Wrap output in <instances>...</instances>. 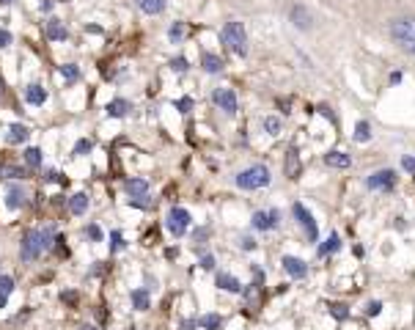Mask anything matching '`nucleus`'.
<instances>
[{
  "label": "nucleus",
  "mask_w": 415,
  "mask_h": 330,
  "mask_svg": "<svg viewBox=\"0 0 415 330\" xmlns=\"http://www.w3.org/2000/svg\"><path fill=\"white\" fill-rule=\"evenodd\" d=\"M366 185H369L371 190H385V193H388V190H393V187H396V174H393V171H388V168L377 171V174H371L369 179H366Z\"/></svg>",
  "instance_id": "7"
},
{
  "label": "nucleus",
  "mask_w": 415,
  "mask_h": 330,
  "mask_svg": "<svg viewBox=\"0 0 415 330\" xmlns=\"http://www.w3.org/2000/svg\"><path fill=\"white\" fill-rule=\"evenodd\" d=\"M242 248H245V251H253V248H256V239H253V237H242Z\"/></svg>",
  "instance_id": "44"
},
{
  "label": "nucleus",
  "mask_w": 415,
  "mask_h": 330,
  "mask_svg": "<svg viewBox=\"0 0 415 330\" xmlns=\"http://www.w3.org/2000/svg\"><path fill=\"white\" fill-rule=\"evenodd\" d=\"M280 264H283V270L291 275V278H305L308 275V264L302 262V259H297V256H283Z\"/></svg>",
  "instance_id": "9"
},
{
  "label": "nucleus",
  "mask_w": 415,
  "mask_h": 330,
  "mask_svg": "<svg viewBox=\"0 0 415 330\" xmlns=\"http://www.w3.org/2000/svg\"><path fill=\"white\" fill-rule=\"evenodd\" d=\"M25 162L31 165V168H39V165H42V151L39 149H25Z\"/></svg>",
  "instance_id": "32"
},
{
  "label": "nucleus",
  "mask_w": 415,
  "mask_h": 330,
  "mask_svg": "<svg viewBox=\"0 0 415 330\" xmlns=\"http://www.w3.org/2000/svg\"><path fill=\"white\" fill-rule=\"evenodd\" d=\"M28 135H31V129H28L25 124H11L6 140H9V143H22V140H28Z\"/></svg>",
  "instance_id": "19"
},
{
  "label": "nucleus",
  "mask_w": 415,
  "mask_h": 330,
  "mask_svg": "<svg viewBox=\"0 0 415 330\" xmlns=\"http://www.w3.org/2000/svg\"><path fill=\"white\" fill-rule=\"evenodd\" d=\"M168 39H171V41H182V39H184V22H176V25H171V31H168Z\"/></svg>",
  "instance_id": "33"
},
{
  "label": "nucleus",
  "mask_w": 415,
  "mask_h": 330,
  "mask_svg": "<svg viewBox=\"0 0 415 330\" xmlns=\"http://www.w3.org/2000/svg\"><path fill=\"white\" fill-rule=\"evenodd\" d=\"M283 171H286V176H289V179H300V174H302V162H300V154H297V149H289V151H286Z\"/></svg>",
  "instance_id": "11"
},
{
  "label": "nucleus",
  "mask_w": 415,
  "mask_h": 330,
  "mask_svg": "<svg viewBox=\"0 0 415 330\" xmlns=\"http://www.w3.org/2000/svg\"><path fill=\"white\" fill-rule=\"evenodd\" d=\"M198 325H201L203 330H220L223 327V316L220 314H203L201 319H198Z\"/></svg>",
  "instance_id": "24"
},
{
  "label": "nucleus",
  "mask_w": 415,
  "mask_h": 330,
  "mask_svg": "<svg viewBox=\"0 0 415 330\" xmlns=\"http://www.w3.org/2000/svg\"><path fill=\"white\" fill-rule=\"evenodd\" d=\"M0 94H3V80H0Z\"/></svg>",
  "instance_id": "51"
},
{
  "label": "nucleus",
  "mask_w": 415,
  "mask_h": 330,
  "mask_svg": "<svg viewBox=\"0 0 415 330\" xmlns=\"http://www.w3.org/2000/svg\"><path fill=\"white\" fill-rule=\"evenodd\" d=\"M127 110H130V102H127V99H113V102L108 105V116H113V119H124Z\"/></svg>",
  "instance_id": "23"
},
{
  "label": "nucleus",
  "mask_w": 415,
  "mask_h": 330,
  "mask_svg": "<svg viewBox=\"0 0 415 330\" xmlns=\"http://www.w3.org/2000/svg\"><path fill=\"white\" fill-rule=\"evenodd\" d=\"M201 267H203V270H212V267H215V259H212V256H203V259H201Z\"/></svg>",
  "instance_id": "45"
},
{
  "label": "nucleus",
  "mask_w": 415,
  "mask_h": 330,
  "mask_svg": "<svg viewBox=\"0 0 415 330\" xmlns=\"http://www.w3.org/2000/svg\"><path fill=\"white\" fill-rule=\"evenodd\" d=\"M6 206H9V209L25 206V190H22L20 185H9V190H6Z\"/></svg>",
  "instance_id": "14"
},
{
  "label": "nucleus",
  "mask_w": 415,
  "mask_h": 330,
  "mask_svg": "<svg viewBox=\"0 0 415 330\" xmlns=\"http://www.w3.org/2000/svg\"><path fill=\"white\" fill-rule=\"evenodd\" d=\"M289 20L294 22V28H300V31H308V28H311V14H308V9L300 6V3H294L289 9Z\"/></svg>",
  "instance_id": "10"
},
{
  "label": "nucleus",
  "mask_w": 415,
  "mask_h": 330,
  "mask_svg": "<svg viewBox=\"0 0 415 330\" xmlns=\"http://www.w3.org/2000/svg\"><path fill=\"white\" fill-rule=\"evenodd\" d=\"M39 253H42V231L31 228V231L22 234L20 256H22V262H33V259H39Z\"/></svg>",
  "instance_id": "4"
},
{
  "label": "nucleus",
  "mask_w": 415,
  "mask_h": 330,
  "mask_svg": "<svg viewBox=\"0 0 415 330\" xmlns=\"http://www.w3.org/2000/svg\"><path fill=\"white\" fill-rule=\"evenodd\" d=\"M85 209H88V196H85V193H74V196L69 198V212H72V215H83Z\"/></svg>",
  "instance_id": "22"
},
{
  "label": "nucleus",
  "mask_w": 415,
  "mask_h": 330,
  "mask_svg": "<svg viewBox=\"0 0 415 330\" xmlns=\"http://www.w3.org/2000/svg\"><path fill=\"white\" fill-rule=\"evenodd\" d=\"M390 82H393V86H396V82H401V72H393V74H390Z\"/></svg>",
  "instance_id": "48"
},
{
  "label": "nucleus",
  "mask_w": 415,
  "mask_h": 330,
  "mask_svg": "<svg viewBox=\"0 0 415 330\" xmlns=\"http://www.w3.org/2000/svg\"><path fill=\"white\" fill-rule=\"evenodd\" d=\"M401 168L410 171V174H415V154L412 157H401Z\"/></svg>",
  "instance_id": "40"
},
{
  "label": "nucleus",
  "mask_w": 415,
  "mask_h": 330,
  "mask_svg": "<svg viewBox=\"0 0 415 330\" xmlns=\"http://www.w3.org/2000/svg\"><path fill=\"white\" fill-rule=\"evenodd\" d=\"M52 245H55V228L47 226L44 231H42V251H50Z\"/></svg>",
  "instance_id": "31"
},
{
  "label": "nucleus",
  "mask_w": 415,
  "mask_h": 330,
  "mask_svg": "<svg viewBox=\"0 0 415 330\" xmlns=\"http://www.w3.org/2000/svg\"><path fill=\"white\" fill-rule=\"evenodd\" d=\"M61 300L69 305H77V292H61Z\"/></svg>",
  "instance_id": "41"
},
{
  "label": "nucleus",
  "mask_w": 415,
  "mask_h": 330,
  "mask_svg": "<svg viewBox=\"0 0 415 330\" xmlns=\"http://www.w3.org/2000/svg\"><path fill=\"white\" fill-rule=\"evenodd\" d=\"M85 234H88V237L93 239V242H102V228H99L96 223H91V226L85 228Z\"/></svg>",
  "instance_id": "38"
},
{
  "label": "nucleus",
  "mask_w": 415,
  "mask_h": 330,
  "mask_svg": "<svg viewBox=\"0 0 415 330\" xmlns=\"http://www.w3.org/2000/svg\"><path fill=\"white\" fill-rule=\"evenodd\" d=\"M291 215L297 217V223H300V228L308 234V239L317 242V239H319V228H317V220H314L311 212H308L302 204H294V206H291Z\"/></svg>",
  "instance_id": "5"
},
{
  "label": "nucleus",
  "mask_w": 415,
  "mask_h": 330,
  "mask_svg": "<svg viewBox=\"0 0 415 330\" xmlns=\"http://www.w3.org/2000/svg\"><path fill=\"white\" fill-rule=\"evenodd\" d=\"M124 187H127V193H130L132 198H146L149 196V182L146 179H130Z\"/></svg>",
  "instance_id": "17"
},
{
  "label": "nucleus",
  "mask_w": 415,
  "mask_h": 330,
  "mask_svg": "<svg viewBox=\"0 0 415 330\" xmlns=\"http://www.w3.org/2000/svg\"><path fill=\"white\" fill-rule=\"evenodd\" d=\"M220 39L229 47L234 55H245L248 52V33H245L242 22H226L223 31H220Z\"/></svg>",
  "instance_id": "1"
},
{
  "label": "nucleus",
  "mask_w": 415,
  "mask_h": 330,
  "mask_svg": "<svg viewBox=\"0 0 415 330\" xmlns=\"http://www.w3.org/2000/svg\"><path fill=\"white\" fill-rule=\"evenodd\" d=\"M327 311H330V314L336 316L338 322L349 319V311H347V305H344V303H330V305H327Z\"/></svg>",
  "instance_id": "30"
},
{
  "label": "nucleus",
  "mask_w": 415,
  "mask_h": 330,
  "mask_svg": "<svg viewBox=\"0 0 415 330\" xmlns=\"http://www.w3.org/2000/svg\"><path fill=\"white\" fill-rule=\"evenodd\" d=\"M11 289H14V278H11V275H0V294H6V297H9Z\"/></svg>",
  "instance_id": "35"
},
{
  "label": "nucleus",
  "mask_w": 415,
  "mask_h": 330,
  "mask_svg": "<svg viewBox=\"0 0 415 330\" xmlns=\"http://www.w3.org/2000/svg\"><path fill=\"white\" fill-rule=\"evenodd\" d=\"M6 300H9V297H6V294H0V308H6Z\"/></svg>",
  "instance_id": "49"
},
{
  "label": "nucleus",
  "mask_w": 415,
  "mask_h": 330,
  "mask_svg": "<svg viewBox=\"0 0 415 330\" xmlns=\"http://www.w3.org/2000/svg\"><path fill=\"white\" fill-rule=\"evenodd\" d=\"M195 325H198L195 319H187V322H184V330H195Z\"/></svg>",
  "instance_id": "47"
},
{
  "label": "nucleus",
  "mask_w": 415,
  "mask_h": 330,
  "mask_svg": "<svg viewBox=\"0 0 415 330\" xmlns=\"http://www.w3.org/2000/svg\"><path fill=\"white\" fill-rule=\"evenodd\" d=\"M52 9V0H42V3H39V11H50Z\"/></svg>",
  "instance_id": "46"
},
{
  "label": "nucleus",
  "mask_w": 415,
  "mask_h": 330,
  "mask_svg": "<svg viewBox=\"0 0 415 330\" xmlns=\"http://www.w3.org/2000/svg\"><path fill=\"white\" fill-rule=\"evenodd\" d=\"M173 72H187V58H173Z\"/></svg>",
  "instance_id": "39"
},
{
  "label": "nucleus",
  "mask_w": 415,
  "mask_h": 330,
  "mask_svg": "<svg viewBox=\"0 0 415 330\" xmlns=\"http://www.w3.org/2000/svg\"><path fill=\"white\" fill-rule=\"evenodd\" d=\"M121 248H124V237H121V231H113L110 234V253L121 251Z\"/></svg>",
  "instance_id": "36"
},
{
  "label": "nucleus",
  "mask_w": 415,
  "mask_h": 330,
  "mask_svg": "<svg viewBox=\"0 0 415 330\" xmlns=\"http://www.w3.org/2000/svg\"><path fill=\"white\" fill-rule=\"evenodd\" d=\"M369 138H371V127H369V121H358V127H355V140L366 143Z\"/></svg>",
  "instance_id": "29"
},
{
  "label": "nucleus",
  "mask_w": 415,
  "mask_h": 330,
  "mask_svg": "<svg viewBox=\"0 0 415 330\" xmlns=\"http://www.w3.org/2000/svg\"><path fill=\"white\" fill-rule=\"evenodd\" d=\"M278 226V212H256L253 215V228L259 231H270Z\"/></svg>",
  "instance_id": "12"
},
{
  "label": "nucleus",
  "mask_w": 415,
  "mask_h": 330,
  "mask_svg": "<svg viewBox=\"0 0 415 330\" xmlns=\"http://www.w3.org/2000/svg\"><path fill=\"white\" fill-rule=\"evenodd\" d=\"M201 66L206 69L209 74H218L220 69L226 66V63H223V58H220V55H215V52H203V58H201Z\"/></svg>",
  "instance_id": "16"
},
{
  "label": "nucleus",
  "mask_w": 415,
  "mask_h": 330,
  "mask_svg": "<svg viewBox=\"0 0 415 330\" xmlns=\"http://www.w3.org/2000/svg\"><path fill=\"white\" fill-rule=\"evenodd\" d=\"M132 305H135L138 311H146L149 308V292H146V289H135V292H132Z\"/></svg>",
  "instance_id": "25"
},
{
  "label": "nucleus",
  "mask_w": 415,
  "mask_h": 330,
  "mask_svg": "<svg viewBox=\"0 0 415 330\" xmlns=\"http://www.w3.org/2000/svg\"><path fill=\"white\" fill-rule=\"evenodd\" d=\"M173 108L179 110V113H190V108H192V99L190 97H182L179 102H173Z\"/></svg>",
  "instance_id": "37"
},
{
  "label": "nucleus",
  "mask_w": 415,
  "mask_h": 330,
  "mask_svg": "<svg viewBox=\"0 0 415 330\" xmlns=\"http://www.w3.org/2000/svg\"><path fill=\"white\" fill-rule=\"evenodd\" d=\"M212 99H215V105H218L220 110H226L229 116L237 113V94H234L231 88H218V91L212 94Z\"/></svg>",
  "instance_id": "8"
},
{
  "label": "nucleus",
  "mask_w": 415,
  "mask_h": 330,
  "mask_svg": "<svg viewBox=\"0 0 415 330\" xmlns=\"http://www.w3.org/2000/svg\"><path fill=\"white\" fill-rule=\"evenodd\" d=\"M138 3V9L143 11V14H162L165 11V0H135Z\"/></svg>",
  "instance_id": "21"
},
{
  "label": "nucleus",
  "mask_w": 415,
  "mask_h": 330,
  "mask_svg": "<svg viewBox=\"0 0 415 330\" xmlns=\"http://www.w3.org/2000/svg\"><path fill=\"white\" fill-rule=\"evenodd\" d=\"M61 77L66 82H77L80 80V69L74 66V63H63V66H61Z\"/></svg>",
  "instance_id": "27"
},
{
  "label": "nucleus",
  "mask_w": 415,
  "mask_h": 330,
  "mask_svg": "<svg viewBox=\"0 0 415 330\" xmlns=\"http://www.w3.org/2000/svg\"><path fill=\"white\" fill-rule=\"evenodd\" d=\"M390 36H393L396 44H407V41H415V17H399V20L390 22Z\"/></svg>",
  "instance_id": "3"
},
{
  "label": "nucleus",
  "mask_w": 415,
  "mask_h": 330,
  "mask_svg": "<svg viewBox=\"0 0 415 330\" xmlns=\"http://www.w3.org/2000/svg\"><path fill=\"white\" fill-rule=\"evenodd\" d=\"M11 3V0H0V6H9Z\"/></svg>",
  "instance_id": "50"
},
{
  "label": "nucleus",
  "mask_w": 415,
  "mask_h": 330,
  "mask_svg": "<svg viewBox=\"0 0 415 330\" xmlns=\"http://www.w3.org/2000/svg\"><path fill=\"white\" fill-rule=\"evenodd\" d=\"M338 248H341V239H338V234H330V237L325 239V245L319 248V256H327V253H336Z\"/></svg>",
  "instance_id": "26"
},
{
  "label": "nucleus",
  "mask_w": 415,
  "mask_h": 330,
  "mask_svg": "<svg viewBox=\"0 0 415 330\" xmlns=\"http://www.w3.org/2000/svg\"><path fill=\"white\" fill-rule=\"evenodd\" d=\"M44 36L50 41H66L69 31H66V25H63L61 20H50V22H47V28H44Z\"/></svg>",
  "instance_id": "13"
},
{
  "label": "nucleus",
  "mask_w": 415,
  "mask_h": 330,
  "mask_svg": "<svg viewBox=\"0 0 415 330\" xmlns=\"http://www.w3.org/2000/svg\"><path fill=\"white\" fill-rule=\"evenodd\" d=\"M9 44H11V33L0 28V50H3V47H9Z\"/></svg>",
  "instance_id": "43"
},
{
  "label": "nucleus",
  "mask_w": 415,
  "mask_h": 330,
  "mask_svg": "<svg viewBox=\"0 0 415 330\" xmlns=\"http://www.w3.org/2000/svg\"><path fill=\"white\" fill-rule=\"evenodd\" d=\"M218 286L223 289V292H231V294H239V292H242V284H239L234 275H229V273H220V275H218Z\"/></svg>",
  "instance_id": "18"
},
{
  "label": "nucleus",
  "mask_w": 415,
  "mask_h": 330,
  "mask_svg": "<svg viewBox=\"0 0 415 330\" xmlns=\"http://www.w3.org/2000/svg\"><path fill=\"white\" fill-rule=\"evenodd\" d=\"M366 314H369V316H379V314H382V303H369Z\"/></svg>",
  "instance_id": "42"
},
{
  "label": "nucleus",
  "mask_w": 415,
  "mask_h": 330,
  "mask_svg": "<svg viewBox=\"0 0 415 330\" xmlns=\"http://www.w3.org/2000/svg\"><path fill=\"white\" fill-rule=\"evenodd\" d=\"M91 149H93V140H91V138H80L77 143H74L72 154H74V157H83V154H88Z\"/></svg>",
  "instance_id": "28"
},
{
  "label": "nucleus",
  "mask_w": 415,
  "mask_h": 330,
  "mask_svg": "<svg viewBox=\"0 0 415 330\" xmlns=\"http://www.w3.org/2000/svg\"><path fill=\"white\" fill-rule=\"evenodd\" d=\"M325 162L330 165V168H349V165H352V157L344 154V151H327Z\"/></svg>",
  "instance_id": "15"
},
{
  "label": "nucleus",
  "mask_w": 415,
  "mask_h": 330,
  "mask_svg": "<svg viewBox=\"0 0 415 330\" xmlns=\"http://www.w3.org/2000/svg\"><path fill=\"white\" fill-rule=\"evenodd\" d=\"M165 226H168V231H171L173 237H182V234L187 231V226H190V212L182 209V206H173V209L168 212Z\"/></svg>",
  "instance_id": "6"
},
{
  "label": "nucleus",
  "mask_w": 415,
  "mask_h": 330,
  "mask_svg": "<svg viewBox=\"0 0 415 330\" xmlns=\"http://www.w3.org/2000/svg\"><path fill=\"white\" fill-rule=\"evenodd\" d=\"M264 129L270 135H280V121L275 119V116H267V119H264Z\"/></svg>",
  "instance_id": "34"
},
{
  "label": "nucleus",
  "mask_w": 415,
  "mask_h": 330,
  "mask_svg": "<svg viewBox=\"0 0 415 330\" xmlns=\"http://www.w3.org/2000/svg\"><path fill=\"white\" fill-rule=\"evenodd\" d=\"M25 99H28V105H44L47 102V91H44L42 86H36V82H33V86L25 88Z\"/></svg>",
  "instance_id": "20"
},
{
  "label": "nucleus",
  "mask_w": 415,
  "mask_h": 330,
  "mask_svg": "<svg viewBox=\"0 0 415 330\" xmlns=\"http://www.w3.org/2000/svg\"><path fill=\"white\" fill-rule=\"evenodd\" d=\"M270 171H267V165H253V168L242 171V174L237 176V187H242V190H259V187H267L270 185Z\"/></svg>",
  "instance_id": "2"
},
{
  "label": "nucleus",
  "mask_w": 415,
  "mask_h": 330,
  "mask_svg": "<svg viewBox=\"0 0 415 330\" xmlns=\"http://www.w3.org/2000/svg\"><path fill=\"white\" fill-rule=\"evenodd\" d=\"M83 330H93V327H88V325H85V327H83Z\"/></svg>",
  "instance_id": "52"
}]
</instances>
